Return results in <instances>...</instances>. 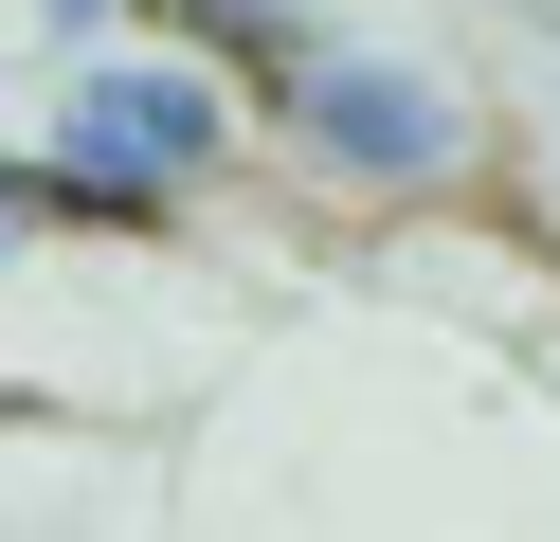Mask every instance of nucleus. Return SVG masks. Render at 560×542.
I'll return each mask as SVG.
<instances>
[{
	"mask_svg": "<svg viewBox=\"0 0 560 542\" xmlns=\"http://www.w3.org/2000/svg\"><path fill=\"white\" fill-rule=\"evenodd\" d=\"M271 108H290V145L326 181H380V199H416V181L470 163V108H452L416 55H362V36H307V55L271 72Z\"/></svg>",
	"mask_w": 560,
	"mask_h": 542,
	"instance_id": "obj_2",
	"label": "nucleus"
},
{
	"mask_svg": "<svg viewBox=\"0 0 560 542\" xmlns=\"http://www.w3.org/2000/svg\"><path fill=\"white\" fill-rule=\"evenodd\" d=\"M109 19H127V0H55V36H73V55H91V36H109Z\"/></svg>",
	"mask_w": 560,
	"mask_h": 542,
	"instance_id": "obj_4",
	"label": "nucleus"
},
{
	"mask_svg": "<svg viewBox=\"0 0 560 542\" xmlns=\"http://www.w3.org/2000/svg\"><path fill=\"white\" fill-rule=\"evenodd\" d=\"M37 235H73V217L37 199V163H19V145H0V272H19V253H37Z\"/></svg>",
	"mask_w": 560,
	"mask_h": 542,
	"instance_id": "obj_3",
	"label": "nucleus"
},
{
	"mask_svg": "<svg viewBox=\"0 0 560 542\" xmlns=\"http://www.w3.org/2000/svg\"><path fill=\"white\" fill-rule=\"evenodd\" d=\"M19 163H37V199L73 217V235H163V217L235 163V72L163 55V36H91V55L55 72V108H37Z\"/></svg>",
	"mask_w": 560,
	"mask_h": 542,
	"instance_id": "obj_1",
	"label": "nucleus"
}]
</instances>
